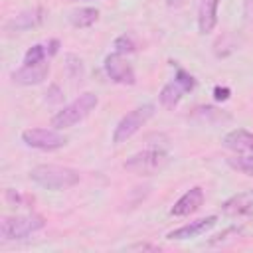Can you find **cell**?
Segmentation results:
<instances>
[{"label":"cell","mask_w":253,"mask_h":253,"mask_svg":"<svg viewBox=\"0 0 253 253\" xmlns=\"http://www.w3.org/2000/svg\"><path fill=\"white\" fill-rule=\"evenodd\" d=\"M223 146L231 152L237 154H247L253 152V132L245 130V128H233L223 136Z\"/></svg>","instance_id":"14"},{"label":"cell","mask_w":253,"mask_h":253,"mask_svg":"<svg viewBox=\"0 0 253 253\" xmlns=\"http://www.w3.org/2000/svg\"><path fill=\"white\" fill-rule=\"evenodd\" d=\"M49 73V63L47 61H42V63H34V65H22L18 67L16 71H12V81L16 85H22V87H30V85H40L42 81H45Z\"/></svg>","instance_id":"9"},{"label":"cell","mask_w":253,"mask_h":253,"mask_svg":"<svg viewBox=\"0 0 253 253\" xmlns=\"http://www.w3.org/2000/svg\"><path fill=\"white\" fill-rule=\"evenodd\" d=\"M128 249L130 251H160V247L152 245V243H132Z\"/></svg>","instance_id":"23"},{"label":"cell","mask_w":253,"mask_h":253,"mask_svg":"<svg viewBox=\"0 0 253 253\" xmlns=\"http://www.w3.org/2000/svg\"><path fill=\"white\" fill-rule=\"evenodd\" d=\"M202 204H204V190L200 186H194L178 198V202L172 206L170 213L176 217H186V215H192L194 211H198L202 208Z\"/></svg>","instance_id":"11"},{"label":"cell","mask_w":253,"mask_h":253,"mask_svg":"<svg viewBox=\"0 0 253 253\" xmlns=\"http://www.w3.org/2000/svg\"><path fill=\"white\" fill-rule=\"evenodd\" d=\"M30 180L45 190L51 192H61L69 190L75 184H79L81 176L75 168L69 166H59V164H38L30 170Z\"/></svg>","instance_id":"1"},{"label":"cell","mask_w":253,"mask_h":253,"mask_svg":"<svg viewBox=\"0 0 253 253\" xmlns=\"http://www.w3.org/2000/svg\"><path fill=\"white\" fill-rule=\"evenodd\" d=\"M227 164H229L233 170L243 172L245 176H251V178H253V152H247V154H239V156L227 158Z\"/></svg>","instance_id":"17"},{"label":"cell","mask_w":253,"mask_h":253,"mask_svg":"<svg viewBox=\"0 0 253 253\" xmlns=\"http://www.w3.org/2000/svg\"><path fill=\"white\" fill-rule=\"evenodd\" d=\"M243 235V229L241 227H227L225 231H221V233H217V235H213L208 243L210 245H225V243H229V241H233V239H237V237H241Z\"/></svg>","instance_id":"21"},{"label":"cell","mask_w":253,"mask_h":253,"mask_svg":"<svg viewBox=\"0 0 253 253\" xmlns=\"http://www.w3.org/2000/svg\"><path fill=\"white\" fill-rule=\"evenodd\" d=\"M103 69H105L107 77L119 85H134L136 83V73H134L132 65L125 59V55H121L117 51H113L105 57Z\"/></svg>","instance_id":"8"},{"label":"cell","mask_w":253,"mask_h":253,"mask_svg":"<svg viewBox=\"0 0 253 253\" xmlns=\"http://www.w3.org/2000/svg\"><path fill=\"white\" fill-rule=\"evenodd\" d=\"M57 49H59V42H57V40H49V42H47L49 57H51V55H55V53H57Z\"/></svg>","instance_id":"25"},{"label":"cell","mask_w":253,"mask_h":253,"mask_svg":"<svg viewBox=\"0 0 253 253\" xmlns=\"http://www.w3.org/2000/svg\"><path fill=\"white\" fill-rule=\"evenodd\" d=\"M43 22V8H30V10H24L20 12L18 16L10 18L4 26L6 32H28L32 28H38L40 24Z\"/></svg>","instance_id":"13"},{"label":"cell","mask_w":253,"mask_h":253,"mask_svg":"<svg viewBox=\"0 0 253 253\" xmlns=\"http://www.w3.org/2000/svg\"><path fill=\"white\" fill-rule=\"evenodd\" d=\"M170 162V156L166 150L162 148H146L140 152H134L132 156H128L123 164L125 170H128L130 174L136 176H152L162 172Z\"/></svg>","instance_id":"3"},{"label":"cell","mask_w":253,"mask_h":253,"mask_svg":"<svg viewBox=\"0 0 253 253\" xmlns=\"http://www.w3.org/2000/svg\"><path fill=\"white\" fill-rule=\"evenodd\" d=\"M45 219L38 213L26 215H4L0 219V237L4 241H18L34 235L36 231L43 229Z\"/></svg>","instance_id":"4"},{"label":"cell","mask_w":253,"mask_h":253,"mask_svg":"<svg viewBox=\"0 0 253 253\" xmlns=\"http://www.w3.org/2000/svg\"><path fill=\"white\" fill-rule=\"evenodd\" d=\"M154 117V105L152 103H144L132 111H128L115 126L113 130V142L115 144H123L126 142L130 136H134L150 119Z\"/></svg>","instance_id":"5"},{"label":"cell","mask_w":253,"mask_h":253,"mask_svg":"<svg viewBox=\"0 0 253 253\" xmlns=\"http://www.w3.org/2000/svg\"><path fill=\"white\" fill-rule=\"evenodd\" d=\"M113 47H115V51L121 53V55H126V53H134V51H136V43H134V40H132L130 36H126V34L119 36V38L115 40Z\"/></svg>","instance_id":"22"},{"label":"cell","mask_w":253,"mask_h":253,"mask_svg":"<svg viewBox=\"0 0 253 253\" xmlns=\"http://www.w3.org/2000/svg\"><path fill=\"white\" fill-rule=\"evenodd\" d=\"M47 57H49L47 43H36V45H32V47L24 53V63H26V65H34V63L47 61Z\"/></svg>","instance_id":"18"},{"label":"cell","mask_w":253,"mask_h":253,"mask_svg":"<svg viewBox=\"0 0 253 253\" xmlns=\"http://www.w3.org/2000/svg\"><path fill=\"white\" fill-rule=\"evenodd\" d=\"M192 117L194 119H200L202 123H215V121L223 119V113L219 109L208 105V107H196L194 113H192Z\"/></svg>","instance_id":"19"},{"label":"cell","mask_w":253,"mask_h":253,"mask_svg":"<svg viewBox=\"0 0 253 253\" xmlns=\"http://www.w3.org/2000/svg\"><path fill=\"white\" fill-rule=\"evenodd\" d=\"M194 87H196V79H194L186 69L178 67L174 79L168 81V83L160 89L158 101H160V105H162L164 109H174V107L182 101V97H184L188 91H192Z\"/></svg>","instance_id":"6"},{"label":"cell","mask_w":253,"mask_h":253,"mask_svg":"<svg viewBox=\"0 0 253 253\" xmlns=\"http://www.w3.org/2000/svg\"><path fill=\"white\" fill-rule=\"evenodd\" d=\"M99 105V97L91 91L87 93H81L75 101H71L69 105L61 107L53 117H51V126L57 128V130H63V128H69V126H75L77 123L85 121L91 111H95V107Z\"/></svg>","instance_id":"2"},{"label":"cell","mask_w":253,"mask_h":253,"mask_svg":"<svg viewBox=\"0 0 253 253\" xmlns=\"http://www.w3.org/2000/svg\"><path fill=\"white\" fill-rule=\"evenodd\" d=\"M229 89L227 87H215L213 89V97H215V101H225L227 97H229Z\"/></svg>","instance_id":"24"},{"label":"cell","mask_w":253,"mask_h":253,"mask_svg":"<svg viewBox=\"0 0 253 253\" xmlns=\"http://www.w3.org/2000/svg\"><path fill=\"white\" fill-rule=\"evenodd\" d=\"M65 61H67L65 65H67V73H69V77H71L73 81H81V79H83V73H85L81 57L69 53V55H65Z\"/></svg>","instance_id":"20"},{"label":"cell","mask_w":253,"mask_h":253,"mask_svg":"<svg viewBox=\"0 0 253 253\" xmlns=\"http://www.w3.org/2000/svg\"><path fill=\"white\" fill-rule=\"evenodd\" d=\"M221 213L229 217H249L253 215V192H241L231 196L221 204Z\"/></svg>","instance_id":"12"},{"label":"cell","mask_w":253,"mask_h":253,"mask_svg":"<svg viewBox=\"0 0 253 253\" xmlns=\"http://www.w3.org/2000/svg\"><path fill=\"white\" fill-rule=\"evenodd\" d=\"M215 223H217V217H215V215L200 217V219H196V221H190V223H184V225L172 229L166 237H168V239H176V241L194 239V237H200V235H204L206 231H210Z\"/></svg>","instance_id":"10"},{"label":"cell","mask_w":253,"mask_h":253,"mask_svg":"<svg viewBox=\"0 0 253 253\" xmlns=\"http://www.w3.org/2000/svg\"><path fill=\"white\" fill-rule=\"evenodd\" d=\"M22 142L36 150H59L67 144V138L57 128H26L22 132Z\"/></svg>","instance_id":"7"},{"label":"cell","mask_w":253,"mask_h":253,"mask_svg":"<svg viewBox=\"0 0 253 253\" xmlns=\"http://www.w3.org/2000/svg\"><path fill=\"white\" fill-rule=\"evenodd\" d=\"M217 4L219 0H202L198 12V30L200 34H210L217 24Z\"/></svg>","instance_id":"15"},{"label":"cell","mask_w":253,"mask_h":253,"mask_svg":"<svg viewBox=\"0 0 253 253\" xmlns=\"http://www.w3.org/2000/svg\"><path fill=\"white\" fill-rule=\"evenodd\" d=\"M97 20H99V10L97 8H91V6L79 8V10H75V12L69 14V22H71L73 28H89Z\"/></svg>","instance_id":"16"}]
</instances>
